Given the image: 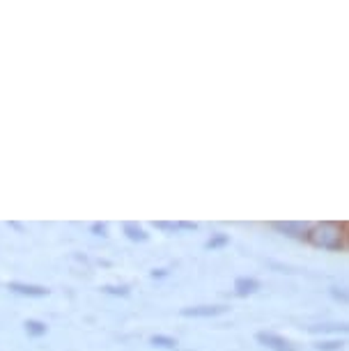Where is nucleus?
Here are the masks:
<instances>
[{"instance_id": "nucleus-1", "label": "nucleus", "mask_w": 349, "mask_h": 351, "mask_svg": "<svg viewBox=\"0 0 349 351\" xmlns=\"http://www.w3.org/2000/svg\"><path fill=\"white\" fill-rule=\"evenodd\" d=\"M311 241L315 243V246H320V248H328V250L340 248V243H342L340 228H338V225H333V223H322L311 232Z\"/></svg>"}, {"instance_id": "nucleus-2", "label": "nucleus", "mask_w": 349, "mask_h": 351, "mask_svg": "<svg viewBox=\"0 0 349 351\" xmlns=\"http://www.w3.org/2000/svg\"><path fill=\"white\" fill-rule=\"evenodd\" d=\"M258 342H262L267 349H272V351H294L292 344H289L287 340H282V337H278V335H274V333H258Z\"/></svg>"}, {"instance_id": "nucleus-3", "label": "nucleus", "mask_w": 349, "mask_h": 351, "mask_svg": "<svg viewBox=\"0 0 349 351\" xmlns=\"http://www.w3.org/2000/svg\"><path fill=\"white\" fill-rule=\"evenodd\" d=\"M12 291L16 294H23V296H35V299H42V296H49V289L46 287H39V285H25V282H12L10 285Z\"/></svg>"}, {"instance_id": "nucleus-4", "label": "nucleus", "mask_w": 349, "mask_h": 351, "mask_svg": "<svg viewBox=\"0 0 349 351\" xmlns=\"http://www.w3.org/2000/svg\"><path fill=\"white\" fill-rule=\"evenodd\" d=\"M226 313V308L223 306H195V308H184L182 315L184 317H216Z\"/></svg>"}, {"instance_id": "nucleus-5", "label": "nucleus", "mask_w": 349, "mask_h": 351, "mask_svg": "<svg viewBox=\"0 0 349 351\" xmlns=\"http://www.w3.org/2000/svg\"><path fill=\"white\" fill-rule=\"evenodd\" d=\"M234 289L239 296H246V294H253V291L260 289V282L258 280H248V278H239V280L234 282Z\"/></svg>"}, {"instance_id": "nucleus-6", "label": "nucleus", "mask_w": 349, "mask_h": 351, "mask_svg": "<svg viewBox=\"0 0 349 351\" xmlns=\"http://www.w3.org/2000/svg\"><path fill=\"white\" fill-rule=\"evenodd\" d=\"M124 232H127L129 239H134V241H145V239H147V234L143 232V228H138V225H134V223H124Z\"/></svg>"}, {"instance_id": "nucleus-7", "label": "nucleus", "mask_w": 349, "mask_h": 351, "mask_svg": "<svg viewBox=\"0 0 349 351\" xmlns=\"http://www.w3.org/2000/svg\"><path fill=\"white\" fill-rule=\"evenodd\" d=\"M25 333L32 337H42L46 335V324L42 322H25Z\"/></svg>"}, {"instance_id": "nucleus-8", "label": "nucleus", "mask_w": 349, "mask_h": 351, "mask_svg": "<svg viewBox=\"0 0 349 351\" xmlns=\"http://www.w3.org/2000/svg\"><path fill=\"white\" fill-rule=\"evenodd\" d=\"M152 344H154V347L175 349V347H177V340H173V337H166V335H154V337H152Z\"/></svg>"}, {"instance_id": "nucleus-9", "label": "nucleus", "mask_w": 349, "mask_h": 351, "mask_svg": "<svg viewBox=\"0 0 349 351\" xmlns=\"http://www.w3.org/2000/svg\"><path fill=\"white\" fill-rule=\"evenodd\" d=\"M320 351H340L342 349V342H324V344H317Z\"/></svg>"}, {"instance_id": "nucleus-10", "label": "nucleus", "mask_w": 349, "mask_h": 351, "mask_svg": "<svg viewBox=\"0 0 349 351\" xmlns=\"http://www.w3.org/2000/svg\"><path fill=\"white\" fill-rule=\"evenodd\" d=\"M223 243H228L226 237H216V239H212L207 243V248H216V246H223Z\"/></svg>"}, {"instance_id": "nucleus-11", "label": "nucleus", "mask_w": 349, "mask_h": 351, "mask_svg": "<svg viewBox=\"0 0 349 351\" xmlns=\"http://www.w3.org/2000/svg\"><path fill=\"white\" fill-rule=\"evenodd\" d=\"M156 228H161V230H177V225L175 223H156Z\"/></svg>"}, {"instance_id": "nucleus-12", "label": "nucleus", "mask_w": 349, "mask_h": 351, "mask_svg": "<svg viewBox=\"0 0 349 351\" xmlns=\"http://www.w3.org/2000/svg\"><path fill=\"white\" fill-rule=\"evenodd\" d=\"M322 330H338V326H322ZM340 330H349V326H340Z\"/></svg>"}]
</instances>
